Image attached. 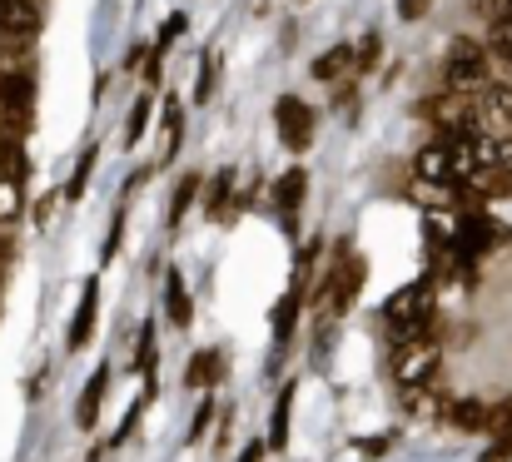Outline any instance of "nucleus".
I'll list each match as a JSON object with an SVG mask.
<instances>
[{
    "label": "nucleus",
    "mask_w": 512,
    "mask_h": 462,
    "mask_svg": "<svg viewBox=\"0 0 512 462\" xmlns=\"http://www.w3.org/2000/svg\"><path fill=\"white\" fill-rule=\"evenodd\" d=\"M443 368V343L433 338V328H418L408 338H393V358H388V373L413 388V383H433Z\"/></svg>",
    "instance_id": "1"
},
{
    "label": "nucleus",
    "mask_w": 512,
    "mask_h": 462,
    "mask_svg": "<svg viewBox=\"0 0 512 462\" xmlns=\"http://www.w3.org/2000/svg\"><path fill=\"white\" fill-rule=\"evenodd\" d=\"M493 45H483V40H473V35H458L453 45H448V60H443V80H448V90H483L488 80H493Z\"/></svg>",
    "instance_id": "2"
},
{
    "label": "nucleus",
    "mask_w": 512,
    "mask_h": 462,
    "mask_svg": "<svg viewBox=\"0 0 512 462\" xmlns=\"http://www.w3.org/2000/svg\"><path fill=\"white\" fill-rule=\"evenodd\" d=\"M433 308H438L433 304V284H408L383 304V318H388L393 338H408L418 328H433Z\"/></svg>",
    "instance_id": "3"
},
{
    "label": "nucleus",
    "mask_w": 512,
    "mask_h": 462,
    "mask_svg": "<svg viewBox=\"0 0 512 462\" xmlns=\"http://www.w3.org/2000/svg\"><path fill=\"white\" fill-rule=\"evenodd\" d=\"M314 110L299 100V95H279L274 100V130H279V145L294 154H304L309 145H314Z\"/></svg>",
    "instance_id": "4"
},
{
    "label": "nucleus",
    "mask_w": 512,
    "mask_h": 462,
    "mask_svg": "<svg viewBox=\"0 0 512 462\" xmlns=\"http://www.w3.org/2000/svg\"><path fill=\"white\" fill-rule=\"evenodd\" d=\"M473 105H478V130L483 135H512V85L488 80L483 90H473Z\"/></svg>",
    "instance_id": "5"
},
{
    "label": "nucleus",
    "mask_w": 512,
    "mask_h": 462,
    "mask_svg": "<svg viewBox=\"0 0 512 462\" xmlns=\"http://www.w3.org/2000/svg\"><path fill=\"white\" fill-rule=\"evenodd\" d=\"M95 318H100V284L90 279V284L80 289V304H75V313H70V328H65V348H70V353H80V348L90 343Z\"/></svg>",
    "instance_id": "6"
},
{
    "label": "nucleus",
    "mask_w": 512,
    "mask_h": 462,
    "mask_svg": "<svg viewBox=\"0 0 512 462\" xmlns=\"http://www.w3.org/2000/svg\"><path fill=\"white\" fill-rule=\"evenodd\" d=\"M403 413L418 418V423H433V418H448V398H443V383H413L403 388Z\"/></svg>",
    "instance_id": "7"
},
{
    "label": "nucleus",
    "mask_w": 512,
    "mask_h": 462,
    "mask_svg": "<svg viewBox=\"0 0 512 462\" xmlns=\"http://www.w3.org/2000/svg\"><path fill=\"white\" fill-rule=\"evenodd\" d=\"M0 35L5 40H35L40 35V5L35 0H0Z\"/></svg>",
    "instance_id": "8"
},
{
    "label": "nucleus",
    "mask_w": 512,
    "mask_h": 462,
    "mask_svg": "<svg viewBox=\"0 0 512 462\" xmlns=\"http://www.w3.org/2000/svg\"><path fill=\"white\" fill-rule=\"evenodd\" d=\"M413 174H418V179H438V184L453 179V145H448V135H433L423 150L413 154ZM453 184H458V179H453Z\"/></svg>",
    "instance_id": "9"
},
{
    "label": "nucleus",
    "mask_w": 512,
    "mask_h": 462,
    "mask_svg": "<svg viewBox=\"0 0 512 462\" xmlns=\"http://www.w3.org/2000/svg\"><path fill=\"white\" fill-rule=\"evenodd\" d=\"M304 194H309V174H304L299 164H294V169H284V174L274 179V209L289 219V229H294V214H299Z\"/></svg>",
    "instance_id": "10"
},
{
    "label": "nucleus",
    "mask_w": 512,
    "mask_h": 462,
    "mask_svg": "<svg viewBox=\"0 0 512 462\" xmlns=\"http://www.w3.org/2000/svg\"><path fill=\"white\" fill-rule=\"evenodd\" d=\"M234 194H239V174H234V169H219V174L209 179V189H204V214L219 219V224H229Z\"/></svg>",
    "instance_id": "11"
},
{
    "label": "nucleus",
    "mask_w": 512,
    "mask_h": 462,
    "mask_svg": "<svg viewBox=\"0 0 512 462\" xmlns=\"http://www.w3.org/2000/svg\"><path fill=\"white\" fill-rule=\"evenodd\" d=\"M105 388H110V368H95V378L85 383V393H80V403H75V423H80L85 433H95V428H100V403H105Z\"/></svg>",
    "instance_id": "12"
},
{
    "label": "nucleus",
    "mask_w": 512,
    "mask_h": 462,
    "mask_svg": "<svg viewBox=\"0 0 512 462\" xmlns=\"http://www.w3.org/2000/svg\"><path fill=\"white\" fill-rule=\"evenodd\" d=\"M448 423H453L458 433H488L493 408H488L483 398H453V403H448Z\"/></svg>",
    "instance_id": "13"
},
{
    "label": "nucleus",
    "mask_w": 512,
    "mask_h": 462,
    "mask_svg": "<svg viewBox=\"0 0 512 462\" xmlns=\"http://www.w3.org/2000/svg\"><path fill=\"white\" fill-rule=\"evenodd\" d=\"M294 398H299V383L279 388L274 398V418H269V453H284L289 448V423H294Z\"/></svg>",
    "instance_id": "14"
},
{
    "label": "nucleus",
    "mask_w": 512,
    "mask_h": 462,
    "mask_svg": "<svg viewBox=\"0 0 512 462\" xmlns=\"http://www.w3.org/2000/svg\"><path fill=\"white\" fill-rule=\"evenodd\" d=\"M219 373H224V353L199 348V353L189 358V368H184V383H189V388H199V393H209V388L219 383Z\"/></svg>",
    "instance_id": "15"
},
{
    "label": "nucleus",
    "mask_w": 512,
    "mask_h": 462,
    "mask_svg": "<svg viewBox=\"0 0 512 462\" xmlns=\"http://www.w3.org/2000/svg\"><path fill=\"white\" fill-rule=\"evenodd\" d=\"M299 304H304V284H294V289L274 304V318H269V328H274V348H289V338H294V318H299Z\"/></svg>",
    "instance_id": "16"
},
{
    "label": "nucleus",
    "mask_w": 512,
    "mask_h": 462,
    "mask_svg": "<svg viewBox=\"0 0 512 462\" xmlns=\"http://www.w3.org/2000/svg\"><path fill=\"white\" fill-rule=\"evenodd\" d=\"M165 318H170L174 328H189V318H194V304H189V289H184V274L170 264V274H165Z\"/></svg>",
    "instance_id": "17"
},
{
    "label": "nucleus",
    "mask_w": 512,
    "mask_h": 462,
    "mask_svg": "<svg viewBox=\"0 0 512 462\" xmlns=\"http://www.w3.org/2000/svg\"><path fill=\"white\" fill-rule=\"evenodd\" d=\"M348 70H358V50H353V45H334V50H324V55L314 60V80H324V85L343 80Z\"/></svg>",
    "instance_id": "18"
},
{
    "label": "nucleus",
    "mask_w": 512,
    "mask_h": 462,
    "mask_svg": "<svg viewBox=\"0 0 512 462\" xmlns=\"http://www.w3.org/2000/svg\"><path fill=\"white\" fill-rule=\"evenodd\" d=\"M155 353H160V338H155V318H145L140 323V343H135V373L150 383V393H155Z\"/></svg>",
    "instance_id": "19"
},
{
    "label": "nucleus",
    "mask_w": 512,
    "mask_h": 462,
    "mask_svg": "<svg viewBox=\"0 0 512 462\" xmlns=\"http://www.w3.org/2000/svg\"><path fill=\"white\" fill-rule=\"evenodd\" d=\"M30 45H35V40H5V35H0V75H35Z\"/></svg>",
    "instance_id": "20"
},
{
    "label": "nucleus",
    "mask_w": 512,
    "mask_h": 462,
    "mask_svg": "<svg viewBox=\"0 0 512 462\" xmlns=\"http://www.w3.org/2000/svg\"><path fill=\"white\" fill-rule=\"evenodd\" d=\"M150 110H155V95H140L135 105H130V115H125V150H135L140 140H145V130H150Z\"/></svg>",
    "instance_id": "21"
},
{
    "label": "nucleus",
    "mask_w": 512,
    "mask_h": 462,
    "mask_svg": "<svg viewBox=\"0 0 512 462\" xmlns=\"http://www.w3.org/2000/svg\"><path fill=\"white\" fill-rule=\"evenodd\" d=\"M199 194H204V174H179V184H174V194H170V224H179L189 214V204Z\"/></svg>",
    "instance_id": "22"
},
{
    "label": "nucleus",
    "mask_w": 512,
    "mask_h": 462,
    "mask_svg": "<svg viewBox=\"0 0 512 462\" xmlns=\"http://www.w3.org/2000/svg\"><path fill=\"white\" fill-rule=\"evenodd\" d=\"M30 125H35V105H20V100H5V95H0V130L30 135Z\"/></svg>",
    "instance_id": "23"
},
{
    "label": "nucleus",
    "mask_w": 512,
    "mask_h": 462,
    "mask_svg": "<svg viewBox=\"0 0 512 462\" xmlns=\"http://www.w3.org/2000/svg\"><path fill=\"white\" fill-rule=\"evenodd\" d=\"M95 159H100V150H95V145L75 159V174H70V184H65V199H70V204H80V199H85V189H90V174H95Z\"/></svg>",
    "instance_id": "24"
},
{
    "label": "nucleus",
    "mask_w": 512,
    "mask_h": 462,
    "mask_svg": "<svg viewBox=\"0 0 512 462\" xmlns=\"http://www.w3.org/2000/svg\"><path fill=\"white\" fill-rule=\"evenodd\" d=\"M214 418H219V408H214V398L204 393V398H199V408H194V423H189V438H184V443H189V448H194V443H204V433L214 428Z\"/></svg>",
    "instance_id": "25"
},
{
    "label": "nucleus",
    "mask_w": 512,
    "mask_h": 462,
    "mask_svg": "<svg viewBox=\"0 0 512 462\" xmlns=\"http://www.w3.org/2000/svg\"><path fill=\"white\" fill-rule=\"evenodd\" d=\"M20 184H25V179H10V174H0V224H10V219L20 214V204H25Z\"/></svg>",
    "instance_id": "26"
},
{
    "label": "nucleus",
    "mask_w": 512,
    "mask_h": 462,
    "mask_svg": "<svg viewBox=\"0 0 512 462\" xmlns=\"http://www.w3.org/2000/svg\"><path fill=\"white\" fill-rule=\"evenodd\" d=\"M488 45H493V55L503 60L512 70V15H498L493 20V35H488Z\"/></svg>",
    "instance_id": "27"
},
{
    "label": "nucleus",
    "mask_w": 512,
    "mask_h": 462,
    "mask_svg": "<svg viewBox=\"0 0 512 462\" xmlns=\"http://www.w3.org/2000/svg\"><path fill=\"white\" fill-rule=\"evenodd\" d=\"M184 25H189V15H170V20L160 25V40L150 45V55H155V60H165V55H170V45L184 35Z\"/></svg>",
    "instance_id": "28"
},
{
    "label": "nucleus",
    "mask_w": 512,
    "mask_h": 462,
    "mask_svg": "<svg viewBox=\"0 0 512 462\" xmlns=\"http://www.w3.org/2000/svg\"><path fill=\"white\" fill-rule=\"evenodd\" d=\"M488 438H493V443H512V398L493 403V423H488Z\"/></svg>",
    "instance_id": "29"
},
{
    "label": "nucleus",
    "mask_w": 512,
    "mask_h": 462,
    "mask_svg": "<svg viewBox=\"0 0 512 462\" xmlns=\"http://www.w3.org/2000/svg\"><path fill=\"white\" fill-rule=\"evenodd\" d=\"M214 80H219V65H214V55H204V65H199V80H194V105H204V100H209Z\"/></svg>",
    "instance_id": "30"
},
{
    "label": "nucleus",
    "mask_w": 512,
    "mask_h": 462,
    "mask_svg": "<svg viewBox=\"0 0 512 462\" xmlns=\"http://www.w3.org/2000/svg\"><path fill=\"white\" fill-rule=\"evenodd\" d=\"M120 234H125V209H115V219H110V234H105V249H100V259H105V264L115 259V249H120Z\"/></svg>",
    "instance_id": "31"
},
{
    "label": "nucleus",
    "mask_w": 512,
    "mask_h": 462,
    "mask_svg": "<svg viewBox=\"0 0 512 462\" xmlns=\"http://www.w3.org/2000/svg\"><path fill=\"white\" fill-rule=\"evenodd\" d=\"M135 423H140V403H135V408H130V413H125V423H120V428H115V438H110V448H125V443H130V438H135Z\"/></svg>",
    "instance_id": "32"
},
{
    "label": "nucleus",
    "mask_w": 512,
    "mask_h": 462,
    "mask_svg": "<svg viewBox=\"0 0 512 462\" xmlns=\"http://www.w3.org/2000/svg\"><path fill=\"white\" fill-rule=\"evenodd\" d=\"M373 65H378V35H368L358 45V70H373Z\"/></svg>",
    "instance_id": "33"
},
{
    "label": "nucleus",
    "mask_w": 512,
    "mask_h": 462,
    "mask_svg": "<svg viewBox=\"0 0 512 462\" xmlns=\"http://www.w3.org/2000/svg\"><path fill=\"white\" fill-rule=\"evenodd\" d=\"M433 0H398V20H423Z\"/></svg>",
    "instance_id": "34"
},
{
    "label": "nucleus",
    "mask_w": 512,
    "mask_h": 462,
    "mask_svg": "<svg viewBox=\"0 0 512 462\" xmlns=\"http://www.w3.org/2000/svg\"><path fill=\"white\" fill-rule=\"evenodd\" d=\"M388 443H393V438H363V443H358V453L378 458V453H388Z\"/></svg>",
    "instance_id": "35"
},
{
    "label": "nucleus",
    "mask_w": 512,
    "mask_h": 462,
    "mask_svg": "<svg viewBox=\"0 0 512 462\" xmlns=\"http://www.w3.org/2000/svg\"><path fill=\"white\" fill-rule=\"evenodd\" d=\"M50 214H55V199H40V204H35V224L45 229V224H50Z\"/></svg>",
    "instance_id": "36"
},
{
    "label": "nucleus",
    "mask_w": 512,
    "mask_h": 462,
    "mask_svg": "<svg viewBox=\"0 0 512 462\" xmlns=\"http://www.w3.org/2000/svg\"><path fill=\"white\" fill-rule=\"evenodd\" d=\"M264 453H269V443H249V448L239 453V462H264Z\"/></svg>",
    "instance_id": "37"
}]
</instances>
